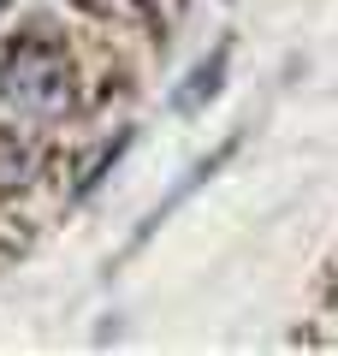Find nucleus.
<instances>
[{
    "label": "nucleus",
    "instance_id": "1",
    "mask_svg": "<svg viewBox=\"0 0 338 356\" xmlns=\"http://www.w3.org/2000/svg\"><path fill=\"white\" fill-rule=\"evenodd\" d=\"M0 95L18 113H36V119L65 113L72 107V60L60 48H48V42H24L0 65Z\"/></svg>",
    "mask_w": 338,
    "mask_h": 356
},
{
    "label": "nucleus",
    "instance_id": "2",
    "mask_svg": "<svg viewBox=\"0 0 338 356\" xmlns=\"http://www.w3.org/2000/svg\"><path fill=\"white\" fill-rule=\"evenodd\" d=\"M220 77H225V48H214V60H202L196 72L184 77V89L172 95V107H178V113H196V107L208 102L214 89H220Z\"/></svg>",
    "mask_w": 338,
    "mask_h": 356
},
{
    "label": "nucleus",
    "instance_id": "3",
    "mask_svg": "<svg viewBox=\"0 0 338 356\" xmlns=\"http://www.w3.org/2000/svg\"><path fill=\"white\" fill-rule=\"evenodd\" d=\"M83 13H119V6H131V0H77Z\"/></svg>",
    "mask_w": 338,
    "mask_h": 356
},
{
    "label": "nucleus",
    "instance_id": "4",
    "mask_svg": "<svg viewBox=\"0 0 338 356\" xmlns=\"http://www.w3.org/2000/svg\"><path fill=\"white\" fill-rule=\"evenodd\" d=\"M0 13H6V0H0Z\"/></svg>",
    "mask_w": 338,
    "mask_h": 356
}]
</instances>
